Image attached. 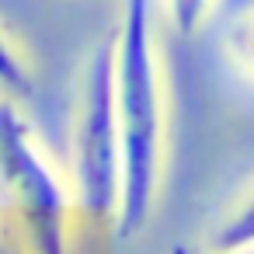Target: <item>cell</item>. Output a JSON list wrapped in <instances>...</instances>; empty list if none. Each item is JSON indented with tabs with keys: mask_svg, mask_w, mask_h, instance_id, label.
Here are the masks:
<instances>
[{
	"mask_svg": "<svg viewBox=\"0 0 254 254\" xmlns=\"http://www.w3.org/2000/svg\"><path fill=\"white\" fill-rule=\"evenodd\" d=\"M115 46V119L122 146V188L115 230L136 237L160 198L171 105L167 77L157 42V0H122V18L112 35Z\"/></svg>",
	"mask_w": 254,
	"mask_h": 254,
	"instance_id": "1",
	"label": "cell"
},
{
	"mask_svg": "<svg viewBox=\"0 0 254 254\" xmlns=\"http://www.w3.org/2000/svg\"><path fill=\"white\" fill-rule=\"evenodd\" d=\"M73 212L70 181L42 150L25 105L0 101V230L25 254H70Z\"/></svg>",
	"mask_w": 254,
	"mask_h": 254,
	"instance_id": "2",
	"label": "cell"
},
{
	"mask_svg": "<svg viewBox=\"0 0 254 254\" xmlns=\"http://www.w3.org/2000/svg\"><path fill=\"white\" fill-rule=\"evenodd\" d=\"M115 46L105 35L77 73L70 108V191L80 216L91 223H112L119 216L122 188V146L115 119Z\"/></svg>",
	"mask_w": 254,
	"mask_h": 254,
	"instance_id": "3",
	"label": "cell"
},
{
	"mask_svg": "<svg viewBox=\"0 0 254 254\" xmlns=\"http://www.w3.org/2000/svg\"><path fill=\"white\" fill-rule=\"evenodd\" d=\"M209 254H226V251H254V181H247L230 205L216 216L205 237Z\"/></svg>",
	"mask_w": 254,
	"mask_h": 254,
	"instance_id": "4",
	"label": "cell"
},
{
	"mask_svg": "<svg viewBox=\"0 0 254 254\" xmlns=\"http://www.w3.org/2000/svg\"><path fill=\"white\" fill-rule=\"evenodd\" d=\"M35 98V77L28 60L21 56V46L0 28V101L25 105Z\"/></svg>",
	"mask_w": 254,
	"mask_h": 254,
	"instance_id": "5",
	"label": "cell"
},
{
	"mask_svg": "<svg viewBox=\"0 0 254 254\" xmlns=\"http://www.w3.org/2000/svg\"><path fill=\"white\" fill-rule=\"evenodd\" d=\"M223 53L247 80H254V0L230 14L223 28Z\"/></svg>",
	"mask_w": 254,
	"mask_h": 254,
	"instance_id": "6",
	"label": "cell"
},
{
	"mask_svg": "<svg viewBox=\"0 0 254 254\" xmlns=\"http://www.w3.org/2000/svg\"><path fill=\"white\" fill-rule=\"evenodd\" d=\"M157 7L178 39H195L216 14L219 0H157Z\"/></svg>",
	"mask_w": 254,
	"mask_h": 254,
	"instance_id": "7",
	"label": "cell"
},
{
	"mask_svg": "<svg viewBox=\"0 0 254 254\" xmlns=\"http://www.w3.org/2000/svg\"><path fill=\"white\" fill-rule=\"evenodd\" d=\"M226 254H254V251H226Z\"/></svg>",
	"mask_w": 254,
	"mask_h": 254,
	"instance_id": "8",
	"label": "cell"
}]
</instances>
